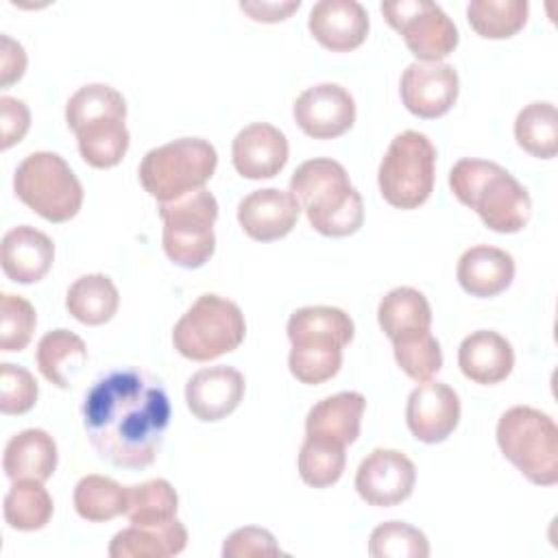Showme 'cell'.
<instances>
[{
  "label": "cell",
  "mask_w": 558,
  "mask_h": 558,
  "mask_svg": "<svg viewBox=\"0 0 558 558\" xmlns=\"http://www.w3.org/2000/svg\"><path fill=\"white\" fill-rule=\"evenodd\" d=\"M460 421L458 392L445 381H421L408 397L405 423L421 442L436 445L451 436Z\"/></svg>",
  "instance_id": "cell-15"
},
{
  "label": "cell",
  "mask_w": 558,
  "mask_h": 558,
  "mask_svg": "<svg viewBox=\"0 0 558 558\" xmlns=\"http://www.w3.org/2000/svg\"><path fill=\"white\" fill-rule=\"evenodd\" d=\"M37 325L31 301L20 294H0V351L13 353L26 349Z\"/></svg>",
  "instance_id": "cell-39"
},
{
  "label": "cell",
  "mask_w": 558,
  "mask_h": 558,
  "mask_svg": "<svg viewBox=\"0 0 558 558\" xmlns=\"http://www.w3.org/2000/svg\"><path fill=\"white\" fill-rule=\"evenodd\" d=\"M434 177L436 148L432 140L418 131L395 135L377 170L384 201L397 209H416L429 198Z\"/></svg>",
  "instance_id": "cell-10"
},
{
  "label": "cell",
  "mask_w": 558,
  "mask_h": 558,
  "mask_svg": "<svg viewBox=\"0 0 558 558\" xmlns=\"http://www.w3.org/2000/svg\"><path fill=\"white\" fill-rule=\"evenodd\" d=\"M179 497L168 480H146L129 486L126 517L133 525H161L177 519Z\"/></svg>",
  "instance_id": "cell-34"
},
{
  "label": "cell",
  "mask_w": 558,
  "mask_h": 558,
  "mask_svg": "<svg viewBox=\"0 0 558 558\" xmlns=\"http://www.w3.org/2000/svg\"><path fill=\"white\" fill-rule=\"evenodd\" d=\"M187 530L179 519L161 525H133L120 530L109 543L111 558H170L185 549Z\"/></svg>",
  "instance_id": "cell-25"
},
{
  "label": "cell",
  "mask_w": 558,
  "mask_h": 558,
  "mask_svg": "<svg viewBox=\"0 0 558 558\" xmlns=\"http://www.w3.org/2000/svg\"><path fill=\"white\" fill-rule=\"evenodd\" d=\"M301 7V0H272V2H240V9L255 22L275 24L290 17Z\"/></svg>",
  "instance_id": "cell-44"
},
{
  "label": "cell",
  "mask_w": 558,
  "mask_h": 558,
  "mask_svg": "<svg viewBox=\"0 0 558 558\" xmlns=\"http://www.w3.org/2000/svg\"><path fill=\"white\" fill-rule=\"evenodd\" d=\"M377 323L390 340H397L410 333L427 331L432 327V307L425 294L416 288H392L379 301Z\"/></svg>",
  "instance_id": "cell-28"
},
{
  "label": "cell",
  "mask_w": 558,
  "mask_h": 558,
  "mask_svg": "<svg viewBox=\"0 0 558 558\" xmlns=\"http://www.w3.org/2000/svg\"><path fill=\"white\" fill-rule=\"evenodd\" d=\"M15 196L48 222H68L83 205V185L65 163L50 150H37L22 159L13 174Z\"/></svg>",
  "instance_id": "cell-8"
},
{
  "label": "cell",
  "mask_w": 558,
  "mask_h": 558,
  "mask_svg": "<svg viewBox=\"0 0 558 558\" xmlns=\"http://www.w3.org/2000/svg\"><path fill=\"white\" fill-rule=\"evenodd\" d=\"M124 120V116H105L72 129L78 142V153L87 166L107 170L122 161L131 140Z\"/></svg>",
  "instance_id": "cell-26"
},
{
  "label": "cell",
  "mask_w": 558,
  "mask_h": 558,
  "mask_svg": "<svg viewBox=\"0 0 558 558\" xmlns=\"http://www.w3.org/2000/svg\"><path fill=\"white\" fill-rule=\"evenodd\" d=\"M456 277L466 294L490 299L510 288L514 279V259L504 248L477 244L460 255Z\"/></svg>",
  "instance_id": "cell-21"
},
{
  "label": "cell",
  "mask_w": 558,
  "mask_h": 558,
  "mask_svg": "<svg viewBox=\"0 0 558 558\" xmlns=\"http://www.w3.org/2000/svg\"><path fill=\"white\" fill-rule=\"evenodd\" d=\"M120 305V294L111 277L94 272L78 277L65 294L68 312L83 325L109 323Z\"/></svg>",
  "instance_id": "cell-29"
},
{
  "label": "cell",
  "mask_w": 558,
  "mask_h": 558,
  "mask_svg": "<svg viewBox=\"0 0 558 558\" xmlns=\"http://www.w3.org/2000/svg\"><path fill=\"white\" fill-rule=\"evenodd\" d=\"M244 375L233 366H207L196 371L185 386L187 410L203 423L227 418L244 397Z\"/></svg>",
  "instance_id": "cell-16"
},
{
  "label": "cell",
  "mask_w": 558,
  "mask_h": 558,
  "mask_svg": "<svg viewBox=\"0 0 558 558\" xmlns=\"http://www.w3.org/2000/svg\"><path fill=\"white\" fill-rule=\"evenodd\" d=\"M299 129L314 140H333L355 122L353 96L336 83H320L301 92L292 105Z\"/></svg>",
  "instance_id": "cell-14"
},
{
  "label": "cell",
  "mask_w": 558,
  "mask_h": 558,
  "mask_svg": "<svg viewBox=\"0 0 558 558\" xmlns=\"http://www.w3.org/2000/svg\"><path fill=\"white\" fill-rule=\"evenodd\" d=\"M392 351L399 368L418 384L432 379L442 366L440 344L429 329L392 340Z\"/></svg>",
  "instance_id": "cell-37"
},
{
  "label": "cell",
  "mask_w": 558,
  "mask_h": 558,
  "mask_svg": "<svg viewBox=\"0 0 558 558\" xmlns=\"http://www.w3.org/2000/svg\"><path fill=\"white\" fill-rule=\"evenodd\" d=\"M416 484L414 462L397 449H373L355 471V490L377 508H390L405 501Z\"/></svg>",
  "instance_id": "cell-12"
},
{
  "label": "cell",
  "mask_w": 558,
  "mask_h": 558,
  "mask_svg": "<svg viewBox=\"0 0 558 558\" xmlns=\"http://www.w3.org/2000/svg\"><path fill=\"white\" fill-rule=\"evenodd\" d=\"M37 381L31 371L2 362L0 364V412L24 414L37 403Z\"/></svg>",
  "instance_id": "cell-40"
},
{
  "label": "cell",
  "mask_w": 558,
  "mask_h": 558,
  "mask_svg": "<svg viewBox=\"0 0 558 558\" xmlns=\"http://www.w3.org/2000/svg\"><path fill=\"white\" fill-rule=\"evenodd\" d=\"M52 240L31 225H17L2 235V272L15 283H35L44 279L52 266Z\"/></svg>",
  "instance_id": "cell-20"
},
{
  "label": "cell",
  "mask_w": 558,
  "mask_h": 558,
  "mask_svg": "<svg viewBox=\"0 0 558 558\" xmlns=\"http://www.w3.org/2000/svg\"><path fill=\"white\" fill-rule=\"evenodd\" d=\"M530 4L525 0H473L466 7L471 28L484 39H508L527 22Z\"/></svg>",
  "instance_id": "cell-33"
},
{
  "label": "cell",
  "mask_w": 558,
  "mask_h": 558,
  "mask_svg": "<svg viewBox=\"0 0 558 558\" xmlns=\"http://www.w3.org/2000/svg\"><path fill=\"white\" fill-rule=\"evenodd\" d=\"M281 547L277 545L275 536L264 530V527H255V525H246L240 527L235 532H231L225 538L222 545V556L225 558H251V556H279Z\"/></svg>",
  "instance_id": "cell-41"
},
{
  "label": "cell",
  "mask_w": 558,
  "mask_h": 558,
  "mask_svg": "<svg viewBox=\"0 0 558 558\" xmlns=\"http://www.w3.org/2000/svg\"><path fill=\"white\" fill-rule=\"evenodd\" d=\"M163 220V251L170 262L181 268H201L216 251L214 222L218 218V201L205 190H192L174 201L159 203Z\"/></svg>",
  "instance_id": "cell-9"
},
{
  "label": "cell",
  "mask_w": 558,
  "mask_h": 558,
  "mask_svg": "<svg viewBox=\"0 0 558 558\" xmlns=\"http://www.w3.org/2000/svg\"><path fill=\"white\" fill-rule=\"evenodd\" d=\"M102 116H126L124 96L105 83H89L78 87L65 105V122L70 129Z\"/></svg>",
  "instance_id": "cell-38"
},
{
  "label": "cell",
  "mask_w": 558,
  "mask_h": 558,
  "mask_svg": "<svg viewBox=\"0 0 558 558\" xmlns=\"http://www.w3.org/2000/svg\"><path fill=\"white\" fill-rule=\"evenodd\" d=\"M497 445L521 475L536 486L558 482V427L554 418L530 405H514L499 416Z\"/></svg>",
  "instance_id": "cell-5"
},
{
  "label": "cell",
  "mask_w": 558,
  "mask_h": 558,
  "mask_svg": "<svg viewBox=\"0 0 558 558\" xmlns=\"http://www.w3.org/2000/svg\"><path fill=\"white\" fill-rule=\"evenodd\" d=\"M514 140L532 157L551 159L558 153V111L554 102L525 105L514 120Z\"/></svg>",
  "instance_id": "cell-31"
},
{
  "label": "cell",
  "mask_w": 558,
  "mask_h": 558,
  "mask_svg": "<svg viewBox=\"0 0 558 558\" xmlns=\"http://www.w3.org/2000/svg\"><path fill=\"white\" fill-rule=\"evenodd\" d=\"M218 166L216 148L203 137H181L150 148L140 163L142 187L159 203L205 187Z\"/></svg>",
  "instance_id": "cell-6"
},
{
  "label": "cell",
  "mask_w": 558,
  "mask_h": 558,
  "mask_svg": "<svg viewBox=\"0 0 558 558\" xmlns=\"http://www.w3.org/2000/svg\"><path fill=\"white\" fill-rule=\"evenodd\" d=\"M4 521L20 532H35L48 525L52 517V497L37 480H15L4 495Z\"/></svg>",
  "instance_id": "cell-32"
},
{
  "label": "cell",
  "mask_w": 558,
  "mask_h": 558,
  "mask_svg": "<svg viewBox=\"0 0 558 558\" xmlns=\"http://www.w3.org/2000/svg\"><path fill=\"white\" fill-rule=\"evenodd\" d=\"M399 92L412 116L434 120L456 105L460 78L456 68L445 61H414L403 70Z\"/></svg>",
  "instance_id": "cell-13"
},
{
  "label": "cell",
  "mask_w": 558,
  "mask_h": 558,
  "mask_svg": "<svg viewBox=\"0 0 558 558\" xmlns=\"http://www.w3.org/2000/svg\"><path fill=\"white\" fill-rule=\"evenodd\" d=\"M347 453L344 445L305 436V442L299 451V475L312 488L333 486L344 471Z\"/></svg>",
  "instance_id": "cell-35"
},
{
  "label": "cell",
  "mask_w": 558,
  "mask_h": 558,
  "mask_svg": "<svg viewBox=\"0 0 558 558\" xmlns=\"http://www.w3.org/2000/svg\"><path fill=\"white\" fill-rule=\"evenodd\" d=\"M57 442L39 427L17 432L4 447L2 469L11 482L15 480H37L46 482L57 469Z\"/></svg>",
  "instance_id": "cell-24"
},
{
  "label": "cell",
  "mask_w": 558,
  "mask_h": 558,
  "mask_svg": "<svg viewBox=\"0 0 558 558\" xmlns=\"http://www.w3.org/2000/svg\"><path fill=\"white\" fill-rule=\"evenodd\" d=\"M37 368L57 388H70L74 375L87 362L85 342L70 329H52L37 342Z\"/></svg>",
  "instance_id": "cell-27"
},
{
  "label": "cell",
  "mask_w": 558,
  "mask_h": 558,
  "mask_svg": "<svg viewBox=\"0 0 558 558\" xmlns=\"http://www.w3.org/2000/svg\"><path fill=\"white\" fill-rule=\"evenodd\" d=\"M379 11L386 22L401 33L408 50L418 61H440L458 46V28L451 17L427 0L381 2Z\"/></svg>",
  "instance_id": "cell-11"
},
{
  "label": "cell",
  "mask_w": 558,
  "mask_h": 558,
  "mask_svg": "<svg viewBox=\"0 0 558 558\" xmlns=\"http://www.w3.org/2000/svg\"><path fill=\"white\" fill-rule=\"evenodd\" d=\"M26 70V52L22 44L13 41L9 35H2V57H0V85L9 87L20 81Z\"/></svg>",
  "instance_id": "cell-43"
},
{
  "label": "cell",
  "mask_w": 558,
  "mask_h": 558,
  "mask_svg": "<svg viewBox=\"0 0 558 558\" xmlns=\"http://www.w3.org/2000/svg\"><path fill=\"white\" fill-rule=\"evenodd\" d=\"M81 414L87 440L102 460L142 471L155 462L172 410L157 375L142 368H116L89 386Z\"/></svg>",
  "instance_id": "cell-1"
},
{
  "label": "cell",
  "mask_w": 558,
  "mask_h": 558,
  "mask_svg": "<svg viewBox=\"0 0 558 558\" xmlns=\"http://www.w3.org/2000/svg\"><path fill=\"white\" fill-rule=\"evenodd\" d=\"M290 373L307 386L331 379L342 366V349L353 340L351 316L331 305L299 307L288 318Z\"/></svg>",
  "instance_id": "cell-4"
},
{
  "label": "cell",
  "mask_w": 558,
  "mask_h": 558,
  "mask_svg": "<svg viewBox=\"0 0 558 558\" xmlns=\"http://www.w3.org/2000/svg\"><path fill=\"white\" fill-rule=\"evenodd\" d=\"M299 203L279 187L255 190L238 205V222L242 231L257 242H275L286 238L299 220Z\"/></svg>",
  "instance_id": "cell-18"
},
{
  "label": "cell",
  "mask_w": 558,
  "mask_h": 558,
  "mask_svg": "<svg viewBox=\"0 0 558 558\" xmlns=\"http://www.w3.org/2000/svg\"><path fill=\"white\" fill-rule=\"evenodd\" d=\"M288 140L283 131L268 122H253L244 126L231 144L233 168L240 177L259 181L277 177L288 161Z\"/></svg>",
  "instance_id": "cell-17"
},
{
  "label": "cell",
  "mask_w": 558,
  "mask_h": 558,
  "mask_svg": "<svg viewBox=\"0 0 558 558\" xmlns=\"http://www.w3.org/2000/svg\"><path fill=\"white\" fill-rule=\"evenodd\" d=\"M449 187L495 233H517L530 220L527 190L495 161L471 157L456 161L449 170Z\"/></svg>",
  "instance_id": "cell-3"
},
{
  "label": "cell",
  "mask_w": 558,
  "mask_h": 558,
  "mask_svg": "<svg viewBox=\"0 0 558 558\" xmlns=\"http://www.w3.org/2000/svg\"><path fill=\"white\" fill-rule=\"evenodd\" d=\"M31 126V111L24 100L13 96L0 98V148L7 150L22 142Z\"/></svg>",
  "instance_id": "cell-42"
},
{
  "label": "cell",
  "mask_w": 558,
  "mask_h": 558,
  "mask_svg": "<svg viewBox=\"0 0 558 558\" xmlns=\"http://www.w3.org/2000/svg\"><path fill=\"white\" fill-rule=\"evenodd\" d=\"M246 336L238 303L220 294H201L172 329L174 349L194 362H209L235 351Z\"/></svg>",
  "instance_id": "cell-7"
},
{
  "label": "cell",
  "mask_w": 558,
  "mask_h": 558,
  "mask_svg": "<svg viewBox=\"0 0 558 558\" xmlns=\"http://www.w3.org/2000/svg\"><path fill=\"white\" fill-rule=\"evenodd\" d=\"M458 366L466 379L482 386H493L512 373L514 351L501 333L480 329L460 342Z\"/></svg>",
  "instance_id": "cell-22"
},
{
  "label": "cell",
  "mask_w": 558,
  "mask_h": 558,
  "mask_svg": "<svg viewBox=\"0 0 558 558\" xmlns=\"http://www.w3.org/2000/svg\"><path fill=\"white\" fill-rule=\"evenodd\" d=\"M72 501L81 519L92 523L111 521L126 512L129 486H122L107 475H85L76 482Z\"/></svg>",
  "instance_id": "cell-30"
},
{
  "label": "cell",
  "mask_w": 558,
  "mask_h": 558,
  "mask_svg": "<svg viewBox=\"0 0 558 558\" xmlns=\"http://www.w3.org/2000/svg\"><path fill=\"white\" fill-rule=\"evenodd\" d=\"M290 194L320 235L347 238L364 222L362 196L336 159L303 161L290 177Z\"/></svg>",
  "instance_id": "cell-2"
},
{
  "label": "cell",
  "mask_w": 558,
  "mask_h": 558,
  "mask_svg": "<svg viewBox=\"0 0 558 558\" xmlns=\"http://www.w3.org/2000/svg\"><path fill=\"white\" fill-rule=\"evenodd\" d=\"M307 28L331 52H349L368 35V13L357 0H320L312 7Z\"/></svg>",
  "instance_id": "cell-19"
},
{
  "label": "cell",
  "mask_w": 558,
  "mask_h": 558,
  "mask_svg": "<svg viewBox=\"0 0 558 558\" xmlns=\"http://www.w3.org/2000/svg\"><path fill=\"white\" fill-rule=\"evenodd\" d=\"M364 408L366 399L355 390L329 395L310 408L305 416V434L347 447L360 436Z\"/></svg>",
  "instance_id": "cell-23"
},
{
  "label": "cell",
  "mask_w": 558,
  "mask_h": 558,
  "mask_svg": "<svg viewBox=\"0 0 558 558\" xmlns=\"http://www.w3.org/2000/svg\"><path fill=\"white\" fill-rule=\"evenodd\" d=\"M368 554L373 558H427L429 541L405 521H386L371 532Z\"/></svg>",
  "instance_id": "cell-36"
}]
</instances>
